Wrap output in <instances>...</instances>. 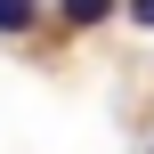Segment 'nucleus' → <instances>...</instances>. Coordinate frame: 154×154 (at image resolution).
Segmentation results:
<instances>
[{
  "label": "nucleus",
  "mask_w": 154,
  "mask_h": 154,
  "mask_svg": "<svg viewBox=\"0 0 154 154\" xmlns=\"http://www.w3.org/2000/svg\"><path fill=\"white\" fill-rule=\"evenodd\" d=\"M114 8H122V0H57V16H65L73 32H89V24H106Z\"/></svg>",
  "instance_id": "1"
},
{
  "label": "nucleus",
  "mask_w": 154,
  "mask_h": 154,
  "mask_svg": "<svg viewBox=\"0 0 154 154\" xmlns=\"http://www.w3.org/2000/svg\"><path fill=\"white\" fill-rule=\"evenodd\" d=\"M32 16H41V0H0V32H32Z\"/></svg>",
  "instance_id": "2"
},
{
  "label": "nucleus",
  "mask_w": 154,
  "mask_h": 154,
  "mask_svg": "<svg viewBox=\"0 0 154 154\" xmlns=\"http://www.w3.org/2000/svg\"><path fill=\"white\" fill-rule=\"evenodd\" d=\"M130 16H138V24H154V0H130Z\"/></svg>",
  "instance_id": "3"
}]
</instances>
